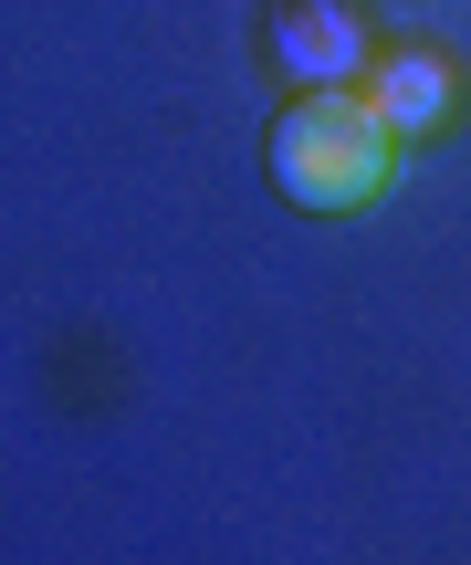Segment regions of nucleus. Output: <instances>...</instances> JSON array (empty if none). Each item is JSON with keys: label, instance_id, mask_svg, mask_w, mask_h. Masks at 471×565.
I'll return each instance as SVG.
<instances>
[{"label": "nucleus", "instance_id": "1", "mask_svg": "<svg viewBox=\"0 0 471 565\" xmlns=\"http://www.w3.org/2000/svg\"><path fill=\"white\" fill-rule=\"evenodd\" d=\"M263 168H272V189H283L293 210L335 221V210H367L377 189H388L398 137H388V116L367 105V84H304V95L272 116Z\"/></svg>", "mask_w": 471, "mask_h": 565}, {"label": "nucleus", "instance_id": "2", "mask_svg": "<svg viewBox=\"0 0 471 565\" xmlns=\"http://www.w3.org/2000/svg\"><path fill=\"white\" fill-rule=\"evenodd\" d=\"M263 42H272V74H283L293 95H304V84H367V63H377L356 0H272Z\"/></svg>", "mask_w": 471, "mask_h": 565}, {"label": "nucleus", "instance_id": "3", "mask_svg": "<svg viewBox=\"0 0 471 565\" xmlns=\"http://www.w3.org/2000/svg\"><path fill=\"white\" fill-rule=\"evenodd\" d=\"M367 105L388 116V137H440L461 116V63L430 53V42H398V53L367 63Z\"/></svg>", "mask_w": 471, "mask_h": 565}]
</instances>
